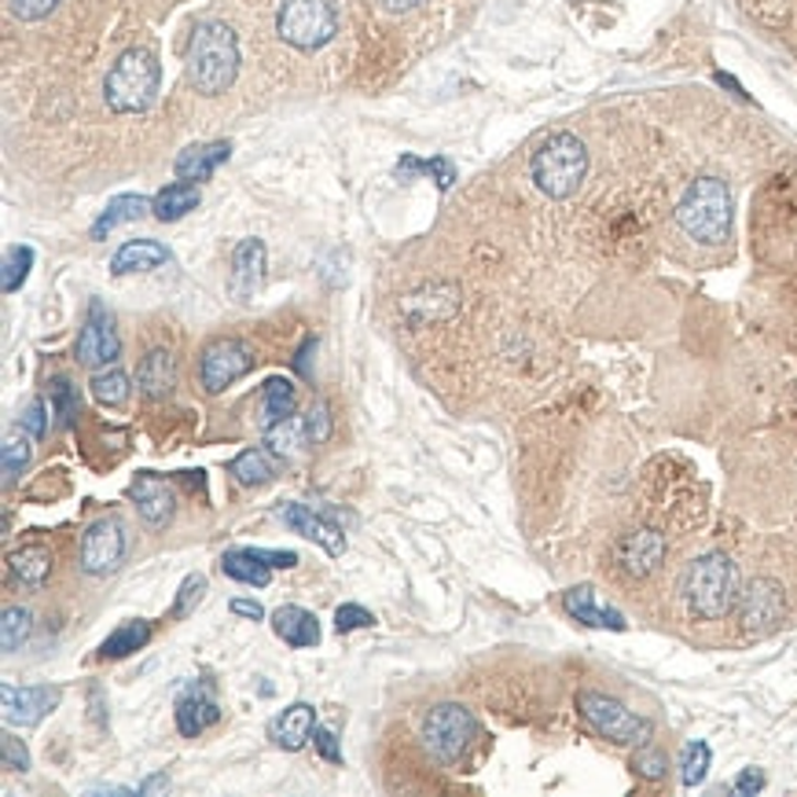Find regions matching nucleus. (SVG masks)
Segmentation results:
<instances>
[{
  "instance_id": "nucleus-1",
  "label": "nucleus",
  "mask_w": 797,
  "mask_h": 797,
  "mask_svg": "<svg viewBox=\"0 0 797 797\" xmlns=\"http://www.w3.org/2000/svg\"><path fill=\"white\" fill-rule=\"evenodd\" d=\"M239 74V41L236 30L217 19L195 26L192 34V52H188V78L195 85V92L203 96H221L225 89H232Z\"/></svg>"
},
{
  "instance_id": "nucleus-2",
  "label": "nucleus",
  "mask_w": 797,
  "mask_h": 797,
  "mask_svg": "<svg viewBox=\"0 0 797 797\" xmlns=\"http://www.w3.org/2000/svg\"><path fill=\"white\" fill-rule=\"evenodd\" d=\"M739 566L724 552H709L695 559L684 574V603L695 618L720 621L739 603Z\"/></svg>"
},
{
  "instance_id": "nucleus-3",
  "label": "nucleus",
  "mask_w": 797,
  "mask_h": 797,
  "mask_svg": "<svg viewBox=\"0 0 797 797\" xmlns=\"http://www.w3.org/2000/svg\"><path fill=\"white\" fill-rule=\"evenodd\" d=\"M676 225L695 243L720 247L731 239V188L720 177H698L676 203Z\"/></svg>"
},
{
  "instance_id": "nucleus-4",
  "label": "nucleus",
  "mask_w": 797,
  "mask_h": 797,
  "mask_svg": "<svg viewBox=\"0 0 797 797\" xmlns=\"http://www.w3.org/2000/svg\"><path fill=\"white\" fill-rule=\"evenodd\" d=\"M162 85V67L151 48H125L122 56L114 59V67L107 70L103 81V96L107 107L114 114H144L159 96Z\"/></svg>"
},
{
  "instance_id": "nucleus-5",
  "label": "nucleus",
  "mask_w": 797,
  "mask_h": 797,
  "mask_svg": "<svg viewBox=\"0 0 797 797\" xmlns=\"http://www.w3.org/2000/svg\"><path fill=\"white\" fill-rule=\"evenodd\" d=\"M533 184L548 195V199H570L588 177V148L581 137L574 133H552L544 144L533 151L529 159Z\"/></svg>"
},
{
  "instance_id": "nucleus-6",
  "label": "nucleus",
  "mask_w": 797,
  "mask_h": 797,
  "mask_svg": "<svg viewBox=\"0 0 797 797\" xmlns=\"http://www.w3.org/2000/svg\"><path fill=\"white\" fill-rule=\"evenodd\" d=\"M338 12L335 0H283L276 15V34L298 52H316L335 37Z\"/></svg>"
},
{
  "instance_id": "nucleus-7",
  "label": "nucleus",
  "mask_w": 797,
  "mask_h": 797,
  "mask_svg": "<svg viewBox=\"0 0 797 797\" xmlns=\"http://www.w3.org/2000/svg\"><path fill=\"white\" fill-rule=\"evenodd\" d=\"M577 713L592 724L599 735L618 742V746H643L651 742V720L636 717L632 709H625L618 698H610L603 691H581L577 695Z\"/></svg>"
},
{
  "instance_id": "nucleus-8",
  "label": "nucleus",
  "mask_w": 797,
  "mask_h": 797,
  "mask_svg": "<svg viewBox=\"0 0 797 797\" xmlns=\"http://www.w3.org/2000/svg\"><path fill=\"white\" fill-rule=\"evenodd\" d=\"M478 735V720L471 709L456 706V702H441L430 709L427 724H423V742L427 750L438 757L441 764H456L467 753V746Z\"/></svg>"
},
{
  "instance_id": "nucleus-9",
  "label": "nucleus",
  "mask_w": 797,
  "mask_h": 797,
  "mask_svg": "<svg viewBox=\"0 0 797 797\" xmlns=\"http://www.w3.org/2000/svg\"><path fill=\"white\" fill-rule=\"evenodd\" d=\"M739 625L746 636H768L786 618V588L775 577H753L739 592Z\"/></svg>"
},
{
  "instance_id": "nucleus-10",
  "label": "nucleus",
  "mask_w": 797,
  "mask_h": 797,
  "mask_svg": "<svg viewBox=\"0 0 797 797\" xmlns=\"http://www.w3.org/2000/svg\"><path fill=\"white\" fill-rule=\"evenodd\" d=\"M254 368V353L239 338H214L199 357V379L206 393H225Z\"/></svg>"
},
{
  "instance_id": "nucleus-11",
  "label": "nucleus",
  "mask_w": 797,
  "mask_h": 797,
  "mask_svg": "<svg viewBox=\"0 0 797 797\" xmlns=\"http://www.w3.org/2000/svg\"><path fill=\"white\" fill-rule=\"evenodd\" d=\"M125 548H129V537H125L122 522H118V518H100V522H92V526L85 529L78 563H81V570L89 577H107V574H114L118 566L125 563Z\"/></svg>"
},
{
  "instance_id": "nucleus-12",
  "label": "nucleus",
  "mask_w": 797,
  "mask_h": 797,
  "mask_svg": "<svg viewBox=\"0 0 797 797\" xmlns=\"http://www.w3.org/2000/svg\"><path fill=\"white\" fill-rule=\"evenodd\" d=\"M665 552H669L665 533L651 529V526H636V529H629L618 537L614 566L629 577V581H643V577H651L665 563Z\"/></svg>"
},
{
  "instance_id": "nucleus-13",
  "label": "nucleus",
  "mask_w": 797,
  "mask_h": 797,
  "mask_svg": "<svg viewBox=\"0 0 797 797\" xmlns=\"http://www.w3.org/2000/svg\"><path fill=\"white\" fill-rule=\"evenodd\" d=\"M63 691L59 687H15V684H4L0 687V709H4V720L8 724H19V728H34L45 720V713L59 706Z\"/></svg>"
},
{
  "instance_id": "nucleus-14",
  "label": "nucleus",
  "mask_w": 797,
  "mask_h": 797,
  "mask_svg": "<svg viewBox=\"0 0 797 797\" xmlns=\"http://www.w3.org/2000/svg\"><path fill=\"white\" fill-rule=\"evenodd\" d=\"M118 353H122V342L114 335L111 316L103 313L100 302L89 305V320H85L81 335H78V360L85 368H107L114 364Z\"/></svg>"
},
{
  "instance_id": "nucleus-15",
  "label": "nucleus",
  "mask_w": 797,
  "mask_h": 797,
  "mask_svg": "<svg viewBox=\"0 0 797 797\" xmlns=\"http://www.w3.org/2000/svg\"><path fill=\"white\" fill-rule=\"evenodd\" d=\"M265 283V243L261 239H243L232 250V269H228V291L236 302H250Z\"/></svg>"
},
{
  "instance_id": "nucleus-16",
  "label": "nucleus",
  "mask_w": 797,
  "mask_h": 797,
  "mask_svg": "<svg viewBox=\"0 0 797 797\" xmlns=\"http://www.w3.org/2000/svg\"><path fill=\"white\" fill-rule=\"evenodd\" d=\"M133 500H137L140 518H144L148 526H155V529L166 526V522L173 518V511H177V489H173L166 478H159L151 471L137 474Z\"/></svg>"
},
{
  "instance_id": "nucleus-17",
  "label": "nucleus",
  "mask_w": 797,
  "mask_h": 797,
  "mask_svg": "<svg viewBox=\"0 0 797 797\" xmlns=\"http://www.w3.org/2000/svg\"><path fill=\"white\" fill-rule=\"evenodd\" d=\"M276 515L287 522V526L294 533H302V537H309L316 541L327 555H342L346 552V537H342V529L335 526V522H327L324 515H316V511L309 504H283Z\"/></svg>"
},
{
  "instance_id": "nucleus-18",
  "label": "nucleus",
  "mask_w": 797,
  "mask_h": 797,
  "mask_svg": "<svg viewBox=\"0 0 797 797\" xmlns=\"http://www.w3.org/2000/svg\"><path fill=\"white\" fill-rule=\"evenodd\" d=\"M563 607H566V614H570L574 621H581V625H588V629H610V632L629 629L625 614L614 607H607V603H599L596 588H588V585H577V588H570V592H563Z\"/></svg>"
},
{
  "instance_id": "nucleus-19",
  "label": "nucleus",
  "mask_w": 797,
  "mask_h": 797,
  "mask_svg": "<svg viewBox=\"0 0 797 797\" xmlns=\"http://www.w3.org/2000/svg\"><path fill=\"white\" fill-rule=\"evenodd\" d=\"M137 386L148 401H166L177 386V360L170 349H151L137 368Z\"/></svg>"
},
{
  "instance_id": "nucleus-20",
  "label": "nucleus",
  "mask_w": 797,
  "mask_h": 797,
  "mask_svg": "<svg viewBox=\"0 0 797 797\" xmlns=\"http://www.w3.org/2000/svg\"><path fill=\"white\" fill-rule=\"evenodd\" d=\"M272 632L287 643V647H316L320 643V621H316L313 610H305L298 603H287L272 614Z\"/></svg>"
},
{
  "instance_id": "nucleus-21",
  "label": "nucleus",
  "mask_w": 797,
  "mask_h": 797,
  "mask_svg": "<svg viewBox=\"0 0 797 797\" xmlns=\"http://www.w3.org/2000/svg\"><path fill=\"white\" fill-rule=\"evenodd\" d=\"M232 159V144L228 140H214V144H195L188 151H181V159H177V177L181 181H206V177H214V170L217 166H225V162Z\"/></svg>"
},
{
  "instance_id": "nucleus-22",
  "label": "nucleus",
  "mask_w": 797,
  "mask_h": 797,
  "mask_svg": "<svg viewBox=\"0 0 797 797\" xmlns=\"http://www.w3.org/2000/svg\"><path fill=\"white\" fill-rule=\"evenodd\" d=\"M313 731H316V709L309 702H294L276 717V724H272V739H276V746L294 753L313 739Z\"/></svg>"
},
{
  "instance_id": "nucleus-23",
  "label": "nucleus",
  "mask_w": 797,
  "mask_h": 797,
  "mask_svg": "<svg viewBox=\"0 0 797 797\" xmlns=\"http://www.w3.org/2000/svg\"><path fill=\"white\" fill-rule=\"evenodd\" d=\"M170 261V250L155 243V239H129L114 250L111 258V272L114 276H129V272H151L159 265H166Z\"/></svg>"
},
{
  "instance_id": "nucleus-24",
  "label": "nucleus",
  "mask_w": 797,
  "mask_h": 797,
  "mask_svg": "<svg viewBox=\"0 0 797 797\" xmlns=\"http://www.w3.org/2000/svg\"><path fill=\"white\" fill-rule=\"evenodd\" d=\"M221 720V706L214 702L210 691H192L177 702V731L184 739L203 735L206 728H214Z\"/></svg>"
},
{
  "instance_id": "nucleus-25",
  "label": "nucleus",
  "mask_w": 797,
  "mask_h": 797,
  "mask_svg": "<svg viewBox=\"0 0 797 797\" xmlns=\"http://www.w3.org/2000/svg\"><path fill=\"white\" fill-rule=\"evenodd\" d=\"M265 445H269V452H276V456H298L302 449L316 445L313 427H309V412H305V416L283 419V423H276V427H269Z\"/></svg>"
},
{
  "instance_id": "nucleus-26",
  "label": "nucleus",
  "mask_w": 797,
  "mask_h": 797,
  "mask_svg": "<svg viewBox=\"0 0 797 797\" xmlns=\"http://www.w3.org/2000/svg\"><path fill=\"white\" fill-rule=\"evenodd\" d=\"M294 408H298V393H294L287 379H269L265 386H261V430L291 419Z\"/></svg>"
},
{
  "instance_id": "nucleus-27",
  "label": "nucleus",
  "mask_w": 797,
  "mask_h": 797,
  "mask_svg": "<svg viewBox=\"0 0 797 797\" xmlns=\"http://www.w3.org/2000/svg\"><path fill=\"white\" fill-rule=\"evenodd\" d=\"M195 206H199V188H195L192 181H177V184H166V188L151 199V214H155L159 221H181Z\"/></svg>"
},
{
  "instance_id": "nucleus-28",
  "label": "nucleus",
  "mask_w": 797,
  "mask_h": 797,
  "mask_svg": "<svg viewBox=\"0 0 797 797\" xmlns=\"http://www.w3.org/2000/svg\"><path fill=\"white\" fill-rule=\"evenodd\" d=\"M221 574L232 577L239 585H254V588H265L272 581V566L261 563L254 548H236V552H225L221 555Z\"/></svg>"
},
{
  "instance_id": "nucleus-29",
  "label": "nucleus",
  "mask_w": 797,
  "mask_h": 797,
  "mask_svg": "<svg viewBox=\"0 0 797 797\" xmlns=\"http://www.w3.org/2000/svg\"><path fill=\"white\" fill-rule=\"evenodd\" d=\"M144 210H151V203L144 195H118V199L107 203V210L92 221V239H103L107 232H114L118 225L137 221V217H144Z\"/></svg>"
},
{
  "instance_id": "nucleus-30",
  "label": "nucleus",
  "mask_w": 797,
  "mask_h": 797,
  "mask_svg": "<svg viewBox=\"0 0 797 797\" xmlns=\"http://www.w3.org/2000/svg\"><path fill=\"white\" fill-rule=\"evenodd\" d=\"M8 563H12V574L19 577V581L30 585V588H41L52 574V552L45 548V544H26V548H19Z\"/></svg>"
},
{
  "instance_id": "nucleus-31",
  "label": "nucleus",
  "mask_w": 797,
  "mask_h": 797,
  "mask_svg": "<svg viewBox=\"0 0 797 797\" xmlns=\"http://www.w3.org/2000/svg\"><path fill=\"white\" fill-rule=\"evenodd\" d=\"M151 621H144V618H137V621H125L122 629H114L111 636L103 640V647H100V654L103 658H125V654H133V651H140L144 647V643L151 640Z\"/></svg>"
},
{
  "instance_id": "nucleus-32",
  "label": "nucleus",
  "mask_w": 797,
  "mask_h": 797,
  "mask_svg": "<svg viewBox=\"0 0 797 797\" xmlns=\"http://www.w3.org/2000/svg\"><path fill=\"white\" fill-rule=\"evenodd\" d=\"M228 474H232L239 485H269L272 474H276V467H272L269 452L247 449V452H239L232 463H228Z\"/></svg>"
},
{
  "instance_id": "nucleus-33",
  "label": "nucleus",
  "mask_w": 797,
  "mask_h": 797,
  "mask_svg": "<svg viewBox=\"0 0 797 797\" xmlns=\"http://www.w3.org/2000/svg\"><path fill=\"white\" fill-rule=\"evenodd\" d=\"M89 386H92V397L100 401V405H107V408H118V405H125V401H129V375L122 368L96 371Z\"/></svg>"
},
{
  "instance_id": "nucleus-34",
  "label": "nucleus",
  "mask_w": 797,
  "mask_h": 797,
  "mask_svg": "<svg viewBox=\"0 0 797 797\" xmlns=\"http://www.w3.org/2000/svg\"><path fill=\"white\" fill-rule=\"evenodd\" d=\"M30 632H34V618H30V610L26 607H8L4 621H0V647H4V654L23 647V643L30 640Z\"/></svg>"
},
{
  "instance_id": "nucleus-35",
  "label": "nucleus",
  "mask_w": 797,
  "mask_h": 797,
  "mask_svg": "<svg viewBox=\"0 0 797 797\" xmlns=\"http://www.w3.org/2000/svg\"><path fill=\"white\" fill-rule=\"evenodd\" d=\"M709 764H713V750L706 746L702 739H695V742H687L684 753H680V783L691 790V786H698L709 775Z\"/></svg>"
},
{
  "instance_id": "nucleus-36",
  "label": "nucleus",
  "mask_w": 797,
  "mask_h": 797,
  "mask_svg": "<svg viewBox=\"0 0 797 797\" xmlns=\"http://www.w3.org/2000/svg\"><path fill=\"white\" fill-rule=\"evenodd\" d=\"M0 456H4V485H12L19 474L26 471L30 460H34V445H30V434H12V438L4 441V449H0Z\"/></svg>"
},
{
  "instance_id": "nucleus-37",
  "label": "nucleus",
  "mask_w": 797,
  "mask_h": 797,
  "mask_svg": "<svg viewBox=\"0 0 797 797\" xmlns=\"http://www.w3.org/2000/svg\"><path fill=\"white\" fill-rule=\"evenodd\" d=\"M408 173H430L434 181H438L441 192L452 188L456 181V166L449 159H430V162H419V159H401L397 162V177H408Z\"/></svg>"
},
{
  "instance_id": "nucleus-38",
  "label": "nucleus",
  "mask_w": 797,
  "mask_h": 797,
  "mask_svg": "<svg viewBox=\"0 0 797 797\" xmlns=\"http://www.w3.org/2000/svg\"><path fill=\"white\" fill-rule=\"evenodd\" d=\"M30 265H34V250L30 247H12L4 254V294H15L30 276Z\"/></svg>"
},
{
  "instance_id": "nucleus-39",
  "label": "nucleus",
  "mask_w": 797,
  "mask_h": 797,
  "mask_svg": "<svg viewBox=\"0 0 797 797\" xmlns=\"http://www.w3.org/2000/svg\"><path fill=\"white\" fill-rule=\"evenodd\" d=\"M48 393H52V405H56L59 427H74V419H78V408H81L78 390H74L67 379H56Z\"/></svg>"
},
{
  "instance_id": "nucleus-40",
  "label": "nucleus",
  "mask_w": 797,
  "mask_h": 797,
  "mask_svg": "<svg viewBox=\"0 0 797 797\" xmlns=\"http://www.w3.org/2000/svg\"><path fill=\"white\" fill-rule=\"evenodd\" d=\"M632 768H636L643 779H665V772H669V761H665L662 750H654L651 742H643L636 750V757H632Z\"/></svg>"
},
{
  "instance_id": "nucleus-41",
  "label": "nucleus",
  "mask_w": 797,
  "mask_h": 797,
  "mask_svg": "<svg viewBox=\"0 0 797 797\" xmlns=\"http://www.w3.org/2000/svg\"><path fill=\"white\" fill-rule=\"evenodd\" d=\"M0 757H4L8 772H30V750L23 746V739L12 735V731L0 735Z\"/></svg>"
},
{
  "instance_id": "nucleus-42",
  "label": "nucleus",
  "mask_w": 797,
  "mask_h": 797,
  "mask_svg": "<svg viewBox=\"0 0 797 797\" xmlns=\"http://www.w3.org/2000/svg\"><path fill=\"white\" fill-rule=\"evenodd\" d=\"M375 625V614L364 610L360 603H342L335 610V629L338 632H353V629H371Z\"/></svg>"
},
{
  "instance_id": "nucleus-43",
  "label": "nucleus",
  "mask_w": 797,
  "mask_h": 797,
  "mask_svg": "<svg viewBox=\"0 0 797 797\" xmlns=\"http://www.w3.org/2000/svg\"><path fill=\"white\" fill-rule=\"evenodd\" d=\"M56 4L59 0H8V12L23 19V23H37V19L56 12Z\"/></svg>"
},
{
  "instance_id": "nucleus-44",
  "label": "nucleus",
  "mask_w": 797,
  "mask_h": 797,
  "mask_svg": "<svg viewBox=\"0 0 797 797\" xmlns=\"http://www.w3.org/2000/svg\"><path fill=\"white\" fill-rule=\"evenodd\" d=\"M203 592H206V577H203V574L184 577L181 596H177V607H173V618H184V614H188V610L203 599Z\"/></svg>"
},
{
  "instance_id": "nucleus-45",
  "label": "nucleus",
  "mask_w": 797,
  "mask_h": 797,
  "mask_svg": "<svg viewBox=\"0 0 797 797\" xmlns=\"http://www.w3.org/2000/svg\"><path fill=\"white\" fill-rule=\"evenodd\" d=\"M19 423H23V430L30 434V438H45V434H48L45 401H30L26 412H23V416H19Z\"/></svg>"
},
{
  "instance_id": "nucleus-46",
  "label": "nucleus",
  "mask_w": 797,
  "mask_h": 797,
  "mask_svg": "<svg viewBox=\"0 0 797 797\" xmlns=\"http://www.w3.org/2000/svg\"><path fill=\"white\" fill-rule=\"evenodd\" d=\"M313 746H316V753H320L324 761L342 764V746H338V739H335L331 728H316L313 731Z\"/></svg>"
},
{
  "instance_id": "nucleus-47",
  "label": "nucleus",
  "mask_w": 797,
  "mask_h": 797,
  "mask_svg": "<svg viewBox=\"0 0 797 797\" xmlns=\"http://www.w3.org/2000/svg\"><path fill=\"white\" fill-rule=\"evenodd\" d=\"M764 790V772L761 768H746L735 779V794H742V797H750V794H761Z\"/></svg>"
},
{
  "instance_id": "nucleus-48",
  "label": "nucleus",
  "mask_w": 797,
  "mask_h": 797,
  "mask_svg": "<svg viewBox=\"0 0 797 797\" xmlns=\"http://www.w3.org/2000/svg\"><path fill=\"white\" fill-rule=\"evenodd\" d=\"M254 555L261 563H269L272 570H276V566H283V570H291V566H298V555L294 552H269V548H254Z\"/></svg>"
},
{
  "instance_id": "nucleus-49",
  "label": "nucleus",
  "mask_w": 797,
  "mask_h": 797,
  "mask_svg": "<svg viewBox=\"0 0 797 797\" xmlns=\"http://www.w3.org/2000/svg\"><path fill=\"white\" fill-rule=\"evenodd\" d=\"M232 614L250 618V621H261V618H265V607L254 603V599H232Z\"/></svg>"
},
{
  "instance_id": "nucleus-50",
  "label": "nucleus",
  "mask_w": 797,
  "mask_h": 797,
  "mask_svg": "<svg viewBox=\"0 0 797 797\" xmlns=\"http://www.w3.org/2000/svg\"><path fill=\"white\" fill-rule=\"evenodd\" d=\"M159 790H170V779L166 775H151V779H144V786H140V797H151V794H159Z\"/></svg>"
},
{
  "instance_id": "nucleus-51",
  "label": "nucleus",
  "mask_w": 797,
  "mask_h": 797,
  "mask_svg": "<svg viewBox=\"0 0 797 797\" xmlns=\"http://www.w3.org/2000/svg\"><path fill=\"white\" fill-rule=\"evenodd\" d=\"M382 4H386L390 12H412V8L427 4V0H382Z\"/></svg>"
}]
</instances>
